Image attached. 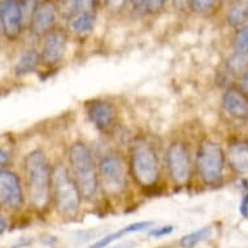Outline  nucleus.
I'll return each instance as SVG.
<instances>
[{
    "label": "nucleus",
    "instance_id": "34",
    "mask_svg": "<svg viewBox=\"0 0 248 248\" xmlns=\"http://www.w3.org/2000/svg\"><path fill=\"white\" fill-rule=\"evenodd\" d=\"M130 1L135 8H140V7H144V4H146V0H130Z\"/></svg>",
    "mask_w": 248,
    "mask_h": 248
},
{
    "label": "nucleus",
    "instance_id": "20",
    "mask_svg": "<svg viewBox=\"0 0 248 248\" xmlns=\"http://www.w3.org/2000/svg\"><path fill=\"white\" fill-rule=\"evenodd\" d=\"M57 12L65 18H74L78 15L77 0H61L60 4H57Z\"/></svg>",
    "mask_w": 248,
    "mask_h": 248
},
{
    "label": "nucleus",
    "instance_id": "32",
    "mask_svg": "<svg viewBox=\"0 0 248 248\" xmlns=\"http://www.w3.org/2000/svg\"><path fill=\"white\" fill-rule=\"evenodd\" d=\"M240 87H242V91H243L244 94L248 95V70L243 74V77H242Z\"/></svg>",
    "mask_w": 248,
    "mask_h": 248
},
{
    "label": "nucleus",
    "instance_id": "19",
    "mask_svg": "<svg viewBox=\"0 0 248 248\" xmlns=\"http://www.w3.org/2000/svg\"><path fill=\"white\" fill-rule=\"evenodd\" d=\"M248 64V55L247 53L236 52L235 55H232L228 61V68L232 70V73H238L247 66Z\"/></svg>",
    "mask_w": 248,
    "mask_h": 248
},
{
    "label": "nucleus",
    "instance_id": "29",
    "mask_svg": "<svg viewBox=\"0 0 248 248\" xmlns=\"http://www.w3.org/2000/svg\"><path fill=\"white\" fill-rule=\"evenodd\" d=\"M127 1H130V0H107L106 4L112 12H120L127 4Z\"/></svg>",
    "mask_w": 248,
    "mask_h": 248
},
{
    "label": "nucleus",
    "instance_id": "22",
    "mask_svg": "<svg viewBox=\"0 0 248 248\" xmlns=\"http://www.w3.org/2000/svg\"><path fill=\"white\" fill-rule=\"evenodd\" d=\"M246 18H247L246 8L240 4H236L235 7H232V11L228 15V21L232 26H238V25L243 24Z\"/></svg>",
    "mask_w": 248,
    "mask_h": 248
},
{
    "label": "nucleus",
    "instance_id": "7",
    "mask_svg": "<svg viewBox=\"0 0 248 248\" xmlns=\"http://www.w3.org/2000/svg\"><path fill=\"white\" fill-rule=\"evenodd\" d=\"M22 204L24 191L20 177L15 171L0 168V207L17 211Z\"/></svg>",
    "mask_w": 248,
    "mask_h": 248
},
{
    "label": "nucleus",
    "instance_id": "16",
    "mask_svg": "<svg viewBox=\"0 0 248 248\" xmlns=\"http://www.w3.org/2000/svg\"><path fill=\"white\" fill-rule=\"evenodd\" d=\"M95 20H96L95 11L79 13L72 21V30L74 33L81 34V35L91 33L95 26Z\"/></svg>",
    "mask_w": 248,
    "mask_h": 248
},
{
    "label": "nucleus",
    "instance_id": "10",
    "mask_svg": "<svg viewBox=\"0 0 248 248\" xmlns=\"http://www.w3.org/2000/svg\"><path fill=\"white\" fill-rule=\"evenodd\" d=\"M57 15V3L55 0H43L38 5L35 15L33 17L30 30L31 33L41 37L51 31L55 25Z\"/></svg>",
    "mask_w": 248,
    "mask_h": 248
},
{
    "label": "nucleus",
    "instance_id": "8",
    "mask_svg": "<svg viewBox=\"0 0 248 248\" xmlns=\"http://www.w3.org/2000/svg\"><path fill=\"white\" fill-rule=\"evenodd\" d=\"M167 165L173 182L177 185L188 182L191 174V164L188 151L183 143L174 142L168 148Z\"/></svg>",
    "mask_w": 248,
    "mask_h": 248
},
{
    "label": "nucleus",
    "instance_id": "30",
    "mask_svg": "<svg viewBox=\"0 0 248 248\" xmlns=\"http://www.w3.org/2000/svg\"><path fill=\"white\" fill-rule=\"evenodd\" d=\"M11 161V155L3 148H0V168L7 167Z\"/></svg>",
    "mask_w": 248,
    "mask_h": 248
},
{
    "label": "nucleus",
    "instance_id": "5",
    "mask_svg": "<svg viewBox=\"0 0 248 248\" xmlns=\"http://www.w3.org/2000/svg\"><path fill=\"white\" fill-rule=\"evenodd\" d=\"M196 164L200 177L204 182L208 185L217 183L224 174V151L217 143L212 140L202 143L196 154Z\"/></svg>",
    "mask_w": 248,
    "mask_h": 248
},
{
    "label": "nucleus",
    "instance_id": "26",
    "mask_svg": "<svg viewBox=\"0 0 248 248\" xmlns=\"http://www.w3.org/2000/svg\"><path fill=\"white\" fill-rule=\"evenodd\" d=\"M173 232H174L173 225H165V226H161V228L151 229L148 232V235L152 236V238H163V236L170 235Z\"/></svg>",
    "mask_w": 248,
    "mask_h": 248
},
{
    "label": "nucleus",
    "instance_id": "21",
    "mask_svg": "<svg viewBox=\"0 0 248 248\" xmlns=\"http://www.w3.org/2000/svg\"><path fill=\"white\" fill-rule=\"evenodd\" d=\"M234 48H235V52L248 55V25L236 33L234 38Z\"/></svg>",
    "mask_w": 248,
    "mask_h": 248
},
{
    "label": "nucleus",
    "instance_id": "18",
    "mask_svg": "<svg viewBox=\"0 0 248 248\" xmlns=\"http://www.w3.org/2000/svg\"><path fill=\"white\" fill-rule=\"evenodd\" d=\"M41 3V0H20V12L22 25L25 28H30L33 17L35 15L38 5Z\"/></svg>",
    "mask_w": 248,
    "mask_h": 248
},
{
    "label": "nucleus",
    "instance_id": "17",
    "mask_svg": "<svg viewBox=\"0 0 248 248\" xmlns=\"http://www.w3.org/2000/svg\"><path fill=\"white\" fill-rule=\"evenodd\" d=\"M212 234L211 228H202L199 230H195V232H190L187 235H185L181 238V246L183 248H192L195 247L196 244L203 242V240H207Z\"/></svg>",
    "mask_w": 248,
    "mask_h": 248
},
{
    "label": "nucleus",
    "instance_id": "9",
    "mask_svg": "<svg viewBox=\"0 0 248 248\" xmlns=\"http://www.w3.org/2000/svg\"><path fill=\"white\" fill-rule=\"evenodd\" d=\"M0 26L8 39H16L24 31L21 20L20 0H1L0 1Z\"/></svg>",
    "mask_w": 248,
    "mask_h": 248
},
{
    "label": "nucleus",
    "instance_id": "6",
    "mask_svg": "<svg viewBox=\"0 0 248 248\" xmlns=\"http://www.w3.org/2000/svg\"><path fill=\"white\" fill-rule=\"evenodd\" d=\"M99 183L110 195H118L126 188V168L120 156L107 155L99 163Z\"/></svg>",
    "mask_w": 248,
    "mask_h": 248
},
{
    "label": "nucleus",
    "instance_id": "31",
    "mask_svg": "<svg viewBox=\"0 0 248 248\" xmlns=\"http://www.w3.org/2000/svg\"><path fill=\"white\" fill-rule=\"evenodd\" d=\"M239 212H240V215L247 218L248 217V194H246V195L243 196V199H242V203H240V207H239Z\"/></svg>",
    "mask_w": 248,
    "mask_h": 248
},
{
    "label": "nucleus",
    "instance_id": "27",
    "mask_svg": "<svg viewBox=\"0 0 248 248\" xmlns=\"http://www.w3.org/2000/svg\"><path fill=\"white\" fill-rule=\"evenodd\" d=\"M98 3H99V0H77L78 15L83 12H91V11H95Z\"/></svg>",
    "mask_w": 248,
    "mask_h": 248
},
{
    "label": "nucleus",
    "instance_id": "1",
    "mask_svg": "<svg viewBox=\"0 0 248 248\" xmlns=\"http://www.w3.org/2000/svg\"><path fill=\"white\" fill-rule=\"evenodd\" d=\"M24 167L30 203L38 211H43L48 207L52 198V168L42 150L28 154Z\"/></svg>",
    "mask_w": 248,
    "mask_h": 248
},
{
    "label": "nucleus",
    "instance_id": "14",
    "mask_svg": "<svg viewBox=\"0 0 248 248\" xmlns=\"http://www.w3.org/2000/svg\"><path fill=\"white\" fill-rule=\"evenodd\" d=\"M228 161L232 170L240 174L248 173V142L239 140L229 146Z\"/></svg>",
    "mask_w": 248,
    "mask_h": 248
},
{
    "label": "nucleus",
    "instance_id": "23",
    "mask_svg": "<svg viewBox=\"0 0 248 248\" xmlns=\"http://www.w3.org/2000/svg\"><path fill=\"white\" fill-rule=\"evenodd\" d=\"M188 1L191 9L196 13L209 12L217 4V0H188Z\"/></svg>",
    "mask_w": 248,
    "mask_h": 248
},
{
    "label": "nucleus",
    "instance_id": "25",
    "mask_svg": "<svg viewBox=\"0 0 248 248\" xmlns=\"http://www.w3.org/2000/svg\"><path fill=\"white\" fill-rule=\"evenodd\" d=\"M154 224V221H140V222H134V224L127 225V226L124 228V230H125V234L144 232V230H148V229L152 228Z\"/></svg>",
    "mask_w": 248,
    "mask_h": 248
},
{
    "label": "nucleus",
    "instance_id": "15",
    "mask_svg": "<svg viewBox=\"0 0 248 248\" xmlns=\"http://www.w3.org/2000/svg\"><path fill=\"white\" fill-rule=\"evenodd\" d=\"M41 62V53L38 52L37 49H26L21 55L20 59L17 60L16 66H15V73H16L17 77H26L29 74L34 73L38 69Z\"/></svg>",
    "mask_w": 248,
    "mask_h": 248
},
{
    "label": "nucleus",
    "instance_id": "12",
    "mask_svg": "<svg viewBox=\"0 0 248 248\" xmlns=\"http://www.w3.org/2000/svg\"><path fill=\"white\" fill-rule=\"evenodd\" d=\"M87 114L95 126L100 130H107L112 126L116 118V108L112 103L106 100H94L87 107Z\"/></svg>",
    "mask_w": 248,
    "mask_h": 248
},
{
    "label": "nucleus",
    "instance_id": "11",
    "mask_svg": "<svg viewBox=\"0 0 248 248\" xmlns=\"http://www.w3.org/2000/svg\"><path fill=\"white\" fill-rule=\"evenodd\" d=\"M65 46L66 35L62 30L49 31L47 34L45 43H43V48H42V61L48 66L59 64L65 53Z\"/></svg>",
    "mask_w": 248,
    "mask_h": 248
},
{
    "label": "nucleus",
    "instance_id": "36",
    "mask_svg": "<svg viewBox=\"0 0 248 248\" xmlns=\"http://www.w3.org/2000/svg\"><path fill=\"white\" fill-rule=\"evenodd\" d=\"M0 30H1V26H0Z\"/></svg>",
    "mask_w": 248,
    "mask_h": 248
},
{
    "label": "nucleus",
    "instance_id": "3",
    "mask_svg": "<svg viewBox=\"0 0 248 248\" xmlns=\"http://www.w3.org/2000/svg\"><path fill=\"white\" fill-rule=\"evenodd\" d=\"M52 199L56 211L66 218H73L81 209L82 195L77 183L64 165L52 169Z\"/></svg>",
    "mask_w": 248,
    "mask_h": 248
},
{
    "label": "nucleus",
    "instance_id": "28",
    "mask_svg": "<svg viewBox=\"0 0 248 248\" xmlns=\"http://www.w3.org/2000/svg\"><path fill=\"white\" fill-rule=\"evenodd\" d=\"M168 0H146L144 8L148 13H157L165 7Z\"/></svg>",
    "mask_w": 248,
    "mask_h": 248
},
{
    "label": "nucleus",
    "instance_id": "13",
    "mask_svg": "<svg viewBox=\"0 0 248 248\" xmlns=\"http://www.w3.org/2000/svg\"><path fill=\"white\" fill-rule=\"evenodd\" d=\"M225 110L235 118L248 117V99L243 91L236 89L228 90L222 99Z\"/></svg>",
    "mask_w": 248,
    "mask_h": 248
},
{
    "label": "nucleus",
    "instance_id": "24",
    "mask_svg": "<svg viewBox=\"0 0 248 248\" xmlns=\"http://www.w3.org/2000/svg\"><path fill=\"white\" fill-rule=\"evenodd\" d=\"M124 235H125V230L121 229L120 232H112V234H108V235L103 236L102 239L96 240L93 246H90V248H107L110 243H113L114 240L120 239V238Z\"/></svg>",
    "mask_w": 248,
    "mask_h": 248
},
{
    "label": "nucleus",
    "instance_id": "2",
    "mask_svg": "<svg viewBox=\"0 0 248 248\" xmlns=\"http://www.w3.org/2000/svg\"><path fill=\"white\" fill-rule=\"evenodd\" d=\"M69 164L73 179L83 199H94L98 194L99 174L94 155L83 142L73 143L69 148Z\"/></svg>",
    "mask_w": 248,
    "mask_h": 248
},
{
    "label": "nucleus",
    "instance_id": "35",
    "mask_svg": "<svg viewBox=\"0 0 248 248\" xmlns=\"http://www.w3.org/2000/svg\"><path fill=\"white\" fill-rule=\"evenodd\" d=\"M246 15H247V17H248V7L246 8Z\"/></svg>",
    "mask_w": 248,
    "mask_h": 248
},
{
    "label": "nucleus",
    "instance_id": "33",
    "mask_svg": "<svg viewBox=\"0 0 248 248\" xmlns=\"http://www.w3.org/2000/svg\"><path fill=\"white\" fill-rule=\"evenodd\" d=\"M7 228H8V221H7L4 216L0 215V236L4 234Z\"/></svg>",
    "mask_w": 248,
    "mask_h": 248
},
{
    "label": "nucleus",
    "instance_id": "4",
    "mask_svg": "<svg viewBox=\"0 0 248 248\" xmlns=\"http://www.w3.org/2000/svg\"><path fill=\"white\" fill-rule=\"evenodd\" d=\"M133 177L142 187H151L159 181V161L156 152L144 139H138L131 147Z\"/></svg>",
    "mask_w": 248,
    "mask_h": 248
}]
</instances>
